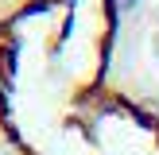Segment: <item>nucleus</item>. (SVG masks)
<instances>
[{"label": "nucleus", "instance_id": "nucleus-1", "mask_svg": "<svg viewBox=\"0 0 159 155\" xmlns=\"http://www.w3.org/2000/svg\"><path fill=\"white\" fill-rule=\"evenodd\" d=\"M128 0H0V147L8 155H159V97L124 70Z\"/></svg>", "mask_w": 159, "mask_h": 155}]
</instances>
